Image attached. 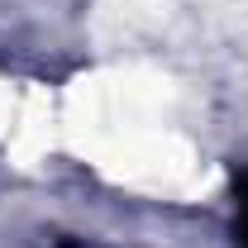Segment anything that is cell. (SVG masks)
Listing matches in <instances>:
<instances>
[{
  "mask_svg": "<svg viewBox=\"0 0 248 248\" xmlns=\"http://www.w3.org/2000/svg\"><path fill=\"white\" fill-rule=\"evenodd\" d=\"M234 234H239V248H248V177L239 182V215H234Z\"/></svg>",
  "mask_w": 248,
  "mask_h": 248,
  "instance_id": "obj_1",
  "label": "cell"
}]
</instances>
